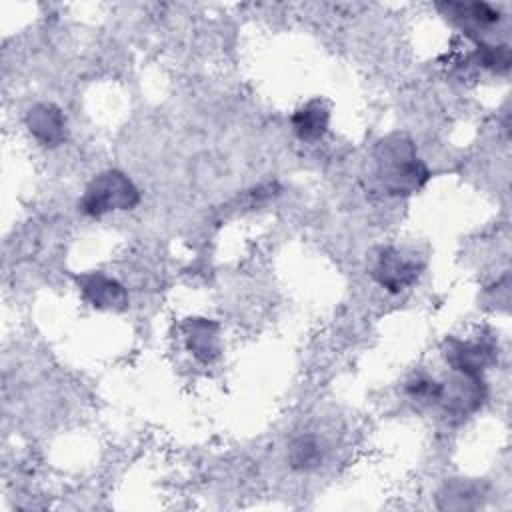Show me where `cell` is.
Segmentation results:
<instances>
[{
  "label": "cell",
  "instance_id": "12",
  "mask_svg": "<svg viewBox=\"0 0 512 512\" xmlns=\"http://www.w3.org/2000/svg\"><path fill=\"white\" fill-rule=\"evenodd\" d=\"M472 62L480 68H488L492 72H508L510 68V50L506 44H488L484 40L476 42V48L470 54Z\"/></svg>",
  "mask_w": 512,
  "mask_h": 512
},
{
  "label": "cell",
  "instance_id": "3",
  "mask_svg": "<svg viewBox=\"0 0 512 512\" xmlns=\"http://www.w3.org/2000/svg\"><path fill=\"white\" fill-rule=\"evenodd\" d=\"M486 400V382L482 374L454 370L452 376L440 382L436 402L450 414L468 416Z\"/></svg>",
  "mask_w": 512,
  "mask_h": 512
},
{
  "label": "cell",
  "instance_id": "11",
  "mask_svg": "<svg viewBox=\"0 0 512 512\" xmlns=\"http://www.w3.org/2000/svg\"><path fill=\"white\" fill-rule=\"evenodd\" d=\"M288 462L294 470H314L322 462V446L314 436H298L288 446Z\"/></svg>",
  "mask_w": 512,
  "mask_h": 512
},
{
  "label": "cell",
  "instance_id": "5",
  "mask_svg": "<svg viewBox=\"0 0 512 512\" xmlns=\"http://www.w3.org/2000/svg\"><path fill=\"white\" fill-rule=\"evenodd\" d=\"M438 10L474 42H480V34L502 20L500 10L486 2H444L438 4Z\"/></svg>",
  "mask_w": 512,
  "mask_h": 512
},
{
  "label": "cell",
  "instance_id": "4",
  "mask_svg": "<svg viewBox=\"0 0 512 512\" xmlns=\"http://www.w3.org/2000/svg\"><path fill=\"white\" fill-rule=\"evenodd\" d=\"M420 270L422 264L416 262V258L392 246L378 248L370 264V276L388 292H400L412 286L418 280Z\"/></svg>",
  "mask_w": 512,
  "mask_h": 512
},
{
  "label": "cell",
  "instance_id": "9",
  "mask_svg": "<svg viewBox=\"0 0 512 512\" xmlns=\"http://www.w3.org/2000/svg\"><path fill=\"white\" fill-rule=\"evenodd\" d=\"M290 122L300 140L316 142L328 130L330 110L322 100H310L304 106H300L298 110H294Z\"/></svg>",
  "mask_w": 512,
  "mask_h": 512
},
{
  "label": "cell",
  "instance_id": "8",
  "mask_svg": "<svg viewBox=\"0 0 512 512\" xmlns=\"http://www.w3.org/2000/svg\"><path fill=\"white\" fill-rule=\"evenodd\" d=\"M78 286H80L82 296L94 308L122 310L128 304V296H126V290L122 288V284H118L114 278H110L106 274H100V272L84 274L78 278Z\"/></svg>",
  "mask_w": 512,
  "mask_h": 512
},
{
  "label": "cell",
  "instance_id": "2",
  "mask_svg": "<svg viewBox=\"0 0 512 512\" xmlns=\"http://www.w3.org/2000/svg\"><path fill=\"white\" fill-rule=\"evenodd\" d=\"M140 194L134 182L120 170L98 174L84 190L78 210L86 216H104L116 210H130L138 204Z\"/></svg>",
  "mask_w": 512,
  "mask_h": 512
},
{
  "label": "cell",
  "instance_id": "1",
  "mask_svg": "<svg viewBox=\"0 0 512 512\" xmlns=\"http://www.w3.org/2000/svg\"><path fill=\"white\" fill-rule=\"evenodd\" d=\"M378 178L388 194L408 196L420 190L428 178V166L418 158L416 148L404 134H390L374 148Z\"/></svg>",
  "mask_w": 512,
  "mask_h": 512
},
{
  "label": "cell",
  "instance_id": "13",
  "mask_svg": "<svg viewBox=\"0 0 512 512\" xmlns=\"http://www.w3.org/2000/svg\"><path fill=\"white\" fill-rule=\"evenodd\" d=\"M438 390H440V382L436 378H430L428 374H416L406 382V392L418 400L436 402Z\"/></svg>",
  "mask_w": 512,
  "mask_h": 512
},
{
  "label": "cell",
  "instance_id": "10",
  "mask_svg": "<svg viewBox=\"0 0 512 512\" xmlns=\"http://www.w3.org/2000/svg\"><path fill=\"white\" fill-rule=\"evenodd\" d=\"M186 344L198 360L210 362L218 354V326L202 318L190 320L188 332H186Z\"/></svg>",
  "mask_w": 512,
  "mask_h": 512
},
{
  "label": "cell",
  "instance_id": "7",
  "mask_svg": "<svg viewBox=\"0 0 512 512\" xmlns=\"http://www.w3.org/2000/svg\"><path fill=\"white\" fill-rule=\"evenodd\" d=\"M26 126L42 146H58L66 140V118L56 104H34L26 114Z\"/></svg>",
  "mask_w": 512,
  "mask_h": 512
},
{
  "label": "cell",
  "instance_id": "6",
  "mask_svg": "<svg viewBox=\"0 0 512 512\" xmlns=\"http://www.w3.org/2000/svg\"><path fill=\"white\" fill-rule=\"evenodd\" d=\"M498 350L494 342L486 338L478 340H458L450 338L444 346V358L452 366V370L482 374L484 368L492 366L496 362Z\"/></svg>",
  "mask_w": 512,
  "mask_h": 512
}]
</instances>
